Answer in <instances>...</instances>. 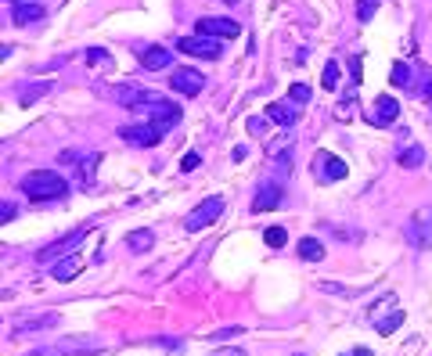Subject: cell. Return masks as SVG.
I'll use <instances>...</instances> for the list:
<instances>
[{
  "label": "cell",
  "mask_w": 432,
  "mask_h": 356,
  "mask_svg": "<svg viewBox=\"0 0 432 356\" xmlns=\"http://www.w3.org/2000/svg\"><path fill=\"white\" fill-rule=\"evenodd\" d=\"M396 116H400V105H396V98L382 94V98L375 101V108H371L368 123H371V126H393V123H396Z\"/></svg>",
  "instance_id": "8fae6325"
},
{
  "label": "cell",
  "mask_w": 432,
  "mask_h": 356,
  "mask_svg": "<svg viewBox=\"0 0 432 356\" xmlns=\"http://www.w3.org/2000/svg\"><path fill=\"white\" fill-rule=\"evenodd\" d=\"M313 169L324 173V180H342V176L350 173V166H346L342 158H335V155H328V151H321V155L313 158Z\"/></svg>",
  "instance_id": "5bb4252c"
},
{
  "label": "cell",
  "mask_w": 432,
  "mask_h": 356,
  "mask_svg": "<svg viewBox=\"0 0 432 356\" xmlns=\"http://www.w3.org/2000/svg\"><path fill=\"white\" fill-rule=\"evenodd\" d=\"M223 4H238V0H223Z\"/></svg>",
  "instance_id": "e575fe53"
},
{
  "label": "cell",
  "mask_w": 432,
  "mask_h": 356,
  "mask_svg": "<svg viewBox=\"0 0 432 356\" xmlns=\"http://www.w3.org/2000/svg\"><path fill=\"white\" fill-rule=\"evenodd\" d=\"M263 241H267L271 248H281V245L288 241V230H285V227H267V230H263Z\"/></svg>",
  "instance_id": "603a6c76"
},
{
  "label": "cell",
  "mask_w": 432,
  "mask_h": 356,
  "mask_svg": "<svg viewBox=\"0 0 432 356\" xmlns=\"http://www.w3.org/2000/svg\"><path fill=\"white\" fill-rule=\"evenodd\" d=\"M220 213H223V198H206L199 209L188 213L184 230H206V227H213V223L220 220Z\"/></svg>",
  "instance_id": "277c9868"
},
{
  "label": "cell",
  "mask_w": 432,
  "mask_h": 356,
  "mask_svg": "<svg viewBox=\"0 0 432 356\" xmlns=\"http://www.w3.org/2000/svg\"><path fill=\"white\" fill-rule=\"evenodd\" d=\"M199 162H202V155H199V151H188V155L181 158V169L191 173V169H199Z\"/></svg>",
  "instance_id": "484cf974"
},
{
  "label": "cell",
  "mask_w": 432,
  "mask_h": 356,
  "mask_svg": "<svg viewBox=\"0 0 432 356\" xmlns=\"http://www.w3.org/2000/svg\"><path fill=\"white\" fill-rule=\"evenodd\" d=\"M11 19H15V26H29V22H40L44 19V8L40 4H15Z\"/></svg>",
  "instance_id": "e0dca14e"
},
{
  "label": "cell",
  "mask_w": 432,
  "mask_h": 356,
  "mask_svg": "<svg viewBox=\"0 0 432 356\" xmlns=\"http://www.w3.org/2000/svg\"><path fill=\"white\" fill-rule=\"evenodd\" d=\"M425 98H428V101H432V76H428V91H425Z\"/></svg>",
  "instance_id": "d6a6232c"
},
{
  "label": "cell",
  "mask_w": 432,
  "mask_h": 356,
  "mask_svg": "<svg viewBox=\"0 0 432 356\" xmlns=\"http://www.w3.org/2000/svg\"><path fill=\"white\" fill-rule=\"evenodd\" d=\"M126 245H130L134 252H148V248L155 245V234H151V230H134V234L126 238Z\"/></svg>",
  "instance_id": "44dd1931"
},
{
  "label": "cell",
  "mask_w": 432,
  "mask_h": 356,
  "mask_svg": "<svg viewBox=\"0 0 432 356\" xmlns=\"http://www.w3.org/2000/svg\"><path fill=\"white\" fill-rule=\"evenodd\" d=\"M288 94H292L296 105H306V101H310V86H306V83H292V86H288Z\"/></svg>",
  "instance_id": "d4e9b609"
},
{
  "label": "cell",
  "mask_w": 432,
  "mask_h": 356,
  "mask_svg": "<svg viewBox=\"0 0 432 356\" xmlns=\"http://www.w3.org/2000/svg\"><path fill=\"white\" fill-rule=\"evenodd\" d=\"M86 266V259L79 255V252H72V255H61L54 266H51V278L54 281H72V278H79V270Z\"/></svg>",
  "instance_id": "4fadbf2b"
},
{
  "label": "cell",
  "mask_w": 432,
  "mask_h": 356,
  "mask_svg": "<svg viewBox=\"0 0 432 356\" xmlns=\"http://www.w3.org/2000/svg\"><path fill=\"white\" fill-rule=\"evenodd\" d=\"M238 331H241V327H234V324H231V327H220L213 338H231V335H238Z\"/></svg>",
  "instance_id": "f546056e"
},
{
  "label": "cell",
  "mask_w": 432,
  "mask_h": 356,
  "mask_svg": "<svg viewBox=\"0 0 432 356\" xmlns=\"http://www.w3.org/2000/svg\"><path fill=\"white\" fill-rule=\"evenodd\" d=\"M353 356H371V352H368V349H357V352H353Z\"/></svg>",
  "instance_id": "836d02e7"
},
{
  "label": "cell",
  "mask_w": 432,
  "mask_h": 356,
  "mask_svg": "<svg viewBox=\"0 0 432 356\" xmlns=\"http://www.w3.org/2000/svg\"><path fill=\"white\" fill-rule=\"evenodd\" d=\"M299 259L321 263V259H324V245H321L317 238H303V241H299Z\"/></svg>",
  "instance_id": "d6986e66"
},
{
  "label": "cell",
  "mask_w": 432,
  "mask_h": 356,
  "mask_svg": "<svg viewBox=\"0 0 432 356\" xmlns=\"http://www.w3.org/2000/svg\"><path fill=\"white\" fill-rule=\"evenodd\" d=\"M396 162H400L403 169H418V166L425 162V148H421V144H407V148L396 155Z\"/></svg>",
  "instance_id": "ac0fdd59"
},
{
  "label": "cell",
  "mask_w": 432,
  "mask_h": 356,
  "mask_svg": "<svg viewBox=\"0 0 432 356\" xmlns=\"http://www.w3.org/2000/svg\"><path fill=\"white\" fill-rule=\"evenodd\" d=\"M11 4H22V0H11Z\"/></svg>",
  "instance_id": "d590c367"
},
{
  "label": "cell",
  "mask_w": 432,
  "mask_h": 356,
  "mask_svg": "<svg viewBox=\"0 0 432 356\" xmlns=\"http://www.w3.org/2000/svg\"><path fill=\"white\" fill-rule=\"evenodd\" d=\"M177 47H181L184 54H195V58H220V40H216V36H206V33L181 36Z\"/></svg>",
  "instance_id": "8992f818"
},
{
  "label": "cell",
  "mask_w": 432,
  "mask_h": 356,
  "mask_svg": "<svg viewBox=\"0 0 432 356\" xmlns=\"http://www.w3.org/2000/svg\"><path fill=\"white\" fill-rule=\"evenodd\" d=\"M407 241L414 245V248H432V205H425V209H418L414 216H411V223H407Z\"/></svg>",
  "instance_id": "7a4b0ae2"
},
{
  "label": "cell",
  "mask_w": 432,
  "mask_h": 356,
  "mask_svg": "<svg viewBox=\"0 0 432 356\" xmlns=\"http://www.w3.org/2000/svg\"><path fill=\"white\" fill-rule=\"evenodd\" d=\"M375 15V0H364V4H361V22H368Z\"/></svg>",
  "instance_id": "f1b7e54d"
},
{
  "label": "cell",
  "mask_w": 432,
  "mask_h": 356,
  "mask_svg": "<svg viewBox=\"0 0 432 356\" xmlns=\"http://www.w3.org/2000/svg\"><path fill=\"white\" fill-rule=\"evenodd\" d=\"M22 191L29 195V202H54V198L69 195V184H65L61 173L40 169V173H29L26 180H22Z\"/></svg>",
  "instance_id": "6da1fadb"
},
{
  "label": "cell",
  "mask_w": 432,
  "mask_h": 356,
  "mask_svg": "<svg viewBox=\"0 0 432 356\" xmlns=\"http://www.w3.org/2000/svg\"><path fill=\"white\" fill-rule=\"evenodd\" d=\"M335 83H338V65L328 61L324 65V76H321V86H324V91H335Z\"/></svg>",
  "instance_id": "cb8c5ba5"
},
{
  "label": "cell",
  "mask_w": 432,
  "mask_h": 356,
  "mask_svg": "<svg viewBox=\"0 0 432 356\" xmlns=\"http://www.w3.org/2000/svg\"><path fill=\"white\" fill-rule=\"evenodd\" d=\"M267 116H271L278 126H292V123L299 119V116H296V108H292L288 101H271V105H267Z\"/></svg>",
  "instance_id": "2e32d148"
},
{
  "label": "cell",
  "mask_w": 432,
  "mask_h": 356,
  "mask_svg": "<svg viewBox=\"0 0 432 356\" xmlns=\"http://www.w3.org/2000/svg\"><path fill=\"white\" fill-rule=\"evenodd\" d=\"M141 112H144V123L159 126L162 133H166L169 126H177V123H181V116H184V112H181L177 105H173V101H162V98H159V101H151V105H148V108H141Z\"/></svg>",
  "instance_id": "3957f363"
},
{
  "label": "cell",
  "mask_w": 432,
  "mask_h": 356,
  "mask_svg": "<svg viewBox=\"0 0 432 356\" xmlns=\"http://www.w3.org/2000/svg\"><path fill=\"white\" fill-rule=\"evenodd\" d=\"M58 324V313H40V317H33V320H22L19 324V335H26V331H44V327H54Z\"/></svg>",
  "instance_id": "ffe728a7"
},
{
  "label": "cell",
  "mask_w": 432,
  "mask_h": 356,
  "mask_svg": "<svg viewBox=\"0 0 432 356\" xmlns=\"http://www.w3.org/2000/svg\"><path fill=\"white\" fill-rule=\"evenodd\" d=\"M119 137H123L126 144H137V148H151V144H159L162 130H159V126H151V123H144V126H123V130H119Z\"/></svg>",
  "instance_id": "30bf717a"
},
{
  "label": "cell",
  "mask_w": 432,
  "mask_h": 356,
  "mask_svg": "<svg viewBox=\"0 0 432 356\" xmlns=\"http://www.w3.org/2000/svg\"><path fill=\"white\" fill-rule=\"evenodd\" d=\"M411 79V68L407 65H393V83H407Z\"/></svg>",
  "instance_id": "83f0119b"
},
{
  "label": "cell",
  "mask_w": 432,
  "mask_h": 356,
  "mask_svg": "<svg viewBox=\"0 0 432 356\" xmlns=\"http://www.w3.org/2000/svg\"><path fill=\"white\" fill-rule=\"evenodd\" d=\"M400 324H403V313H400V310H393L389 317H375V327H378V335H393Z\"/></svg>",
  "instance_id": "7402d4cb"
},
{
  "label": "cell",
  "mask_w": 432,
  "mask_h": 356,
  "mask_svg": "<svg viewBox=\"0 0 432 356\" xmlns=\"http://www.w3.org/2000/svg\"><path fill=\"white\" fill-rule=\"evenodd\" d=\"M281 198H285L281 184H274V180L259 184V188H256V202H252V213H271V209H278V205H281Z\"/></svg>",
  "instance_id": "9c48e42d"
},
{
  "label": "cell",
  "mask_w": 432,
  "mask_h": 356,
  "mask_svg": "<svg viewBox=\"0 0 432 356\" xmlns=\"http://www.w3.org/2000/svg\"><path fill=\"white\" fill-rule=\"evenodd\" d=\"M216 356H245L241 349H223V352H216Z\"/></svg>",
  "instance_id": "1f68e13d"
},
{
  "label": "cell",
  "mask_w": 432,
  "mask_h": 356,
  "mask_svg": "<svg viewBox=\"0 0 432 356\" xmlns=\"http://www.w3.org/2000/svg\"><path fill=\"white\" fill-rule=\"evenodd\" d=\"M350 68H353V83H361V58H353Z\"/></svg>",
  "instance_id": "4dcf8cb0"
},
{
  "label": "cell",
  "mask_w": 432,
  "mask_h": 356,
  "mask_svg": "<svg viewBox=\"0 0 432 356\" xmlns=\"http://www.w3.org/2000/svg\"><path fill=\"white\" fill-rule=\"evenodd\" d=\"M195 29H199V33H206V36H216V40H234V36L241 33V26H238L234 19H216V15L199 19V22H195Z\"/></svg>",
  "instance_id": "52a82bcc"
},
{
  "label": "cell",
  "mask_w": 432,
  "mask_h": 356,
  "mask_svg": "<svg viewBox=\"0 0 432 356\" xmlns=\"http://www.w3.org/2000/svg\"><path fill=\"white\" fill-rule=\"evenodd\" d=\"M116 101H119L123 108H148L151 101H159V94L144 91V86H134V83H126V86H116Z\"/></svg>",
  "instance_id": "ba28073f"
},
{
  "label": "cell",
  "mask_w": 432,
  "mask_h": 356,
  "mask_svg": "<svg viewBox=\"0 0 432 356\" xmlns=\"http://www.w3.org/2000/svg\"><path fill=\"white\" fill-rule=\"evenodd\" d=\"M83 58H86V61H91V65H101V61H105V58H109V54H105V51H101V47H91V51H86V54H83Z\"/></svg>",
  "instance_id": "4316f807"
},
{
  "label": "cell",
  "mask_w": 432,
  "mask_h": 356,
  "mask_svg": "<svg viewBox=\"0 0 432 356\" xmlns=\"http://www.w3.org/2000/svg\"><path fill=\"white\" fill-rule=\"evenodd\" d=\"M169 61H173V54H169L166 47H144V51H141V65H144L148 72L169 68Z\"/></svg>",
  "instance_id": "9a60e30c"
},
{
  "label": "cell",
  "mask_w": 432,
  "mask_h": 356,
  "mask_svg": "<svg viewBox=\"0 0 432 356\" xmlns=\"http://www.w3.org/2000/svg\"><path fill=\"white\" fill-rule=\"evenodd\" d=\"M169 86H173L177 94H184V98H195V94L206 91V76H202L199 68H173Z\"/></svg>",
  "instance_id": "5b68a950"
},
{
  "label": "cell",
  "mask_w": 432,
  "mask_h": 356,
  "mask_svg": "<svg viewBox=\"0 0 432 356\" xmlns=\"http://www.w3.org/2000/svg\"><path fill=\"white\" fill-rule=\"evenodd\" d=\"M86 230H91V227H76V230H72V234H65L61 241H54V245H47V248L40 252V259H44V263H51L54 255L61 259L65 252H72V248H76V245H79V241L86 238Z\"/></svg>",
  "instance_id": "7c38bea8"
}]
</instances>
